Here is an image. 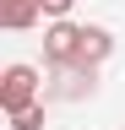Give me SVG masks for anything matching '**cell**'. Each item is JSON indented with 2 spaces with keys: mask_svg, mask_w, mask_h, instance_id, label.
Listing matches in <instances>:
<instances>
[{
  "mask_svg": "<svg viewBox=\"0 0 125 130\" xmlns=\"http://www.w3.org/2000/svg\"><path fill=\"white\" fill-rule=\"evenodd\" d=\"M82 32H87V27H76V22H65V16H54V22L44 27V65H49V71L82 65Z\"/></svg>",
  "mask_w": 125,
  "mask_h": 130,
  "instance_id": "6da1fadb",
  "label": "cell"
},
{
  "mask_svg": "<svg viewBox=\"0 0 125 130\" xmlns=\"http://www.w3.org/2000/svg\"><path fill=\"white\" fill-rule=\"evenodd\" d=\"M38 92H44V81L33 65H6V76H0V108L6 114H22L27 103H38Z\"/></svg>",
  "mask_w": 125,
  "mask_h": 130,
  "instance_id": "7a4b0ae2",
  "label": "cell"
},
{
  "mask_svg": "<svg viewBox=\"0 0 125 130\" xmlns=\"http://www.w3.org/2000/svg\"><path fill=\"white\" fill-rule=\"evenodd\" d=\"M38 16H44V6H38V0H0V22H6L11 32L38 27Z\"/></svg>",
  "mask_w": 125,
  "mask_h": 130,
  "instance_id": "3957f363",
  "label": "cell"
},
{
  "mask_svg": "<svg viewBox=\"0 0 125 130\" xmlns=\"http://www.w3.org/2000/svg\"><path fill=\"white\" fill-rule=\"evenodd\" d=\"M109 54H114V32L109 27H87L82 32V65H103Z\"/></svg>",
  "mask_w": 125,
  "mask_h": 130,
  "instance_id": "277c9868",
  "label": "cell"
},
{
  "mask_svg": "<svg viewBox=\"0 0 125 130\" xmlns=\"http://www.w3.org/2000/svg\"><path fill=\"white\" fill-rule=\"evenodd\" d=\"M11 130H44V103H27L22 114H11Z\"/></svg>",
  "mask_w": 125,
  "mask_h": 130,
  "instance_id": "5b68a950",
  "label": "cell"
},
{
  "mask_svg": "<svg viewBox=\"0 0 125 130\" xmlns=\"http://www.w3.org/2000/svg\"><path fill=\"white\" fill-rule=\"evenodd\" d=\"M38 6H44V16L54 22V16H71V6H76V0H38Z\"/></svg>",
  "mask_w": 125,
  "mask_h": 130,
  "instance_id": "8992f818",
  "label": "cell"
}]
</instances>
